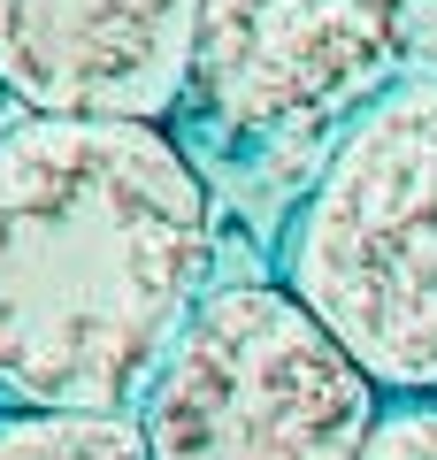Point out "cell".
Here are the masks:
<instances>
[{"label": "cell", "mask_w": 437, "mask_h": 460, "mask_svg": "<svg viewBox=\"0 0 437 460\" xmlns=\"http://www.w3.org/2000/svg\"><path fill=\"white\" fill-rule=\"evenodd\" d=\"M215 292V192L162 123H0V414H138Z\"/></svg>", "instance_id": "cell-1"}, {"label": "cell", "mask_w": 437, "mask_h": 460, "mask_svg": "<svg viewBox=\"0 0 437 460\" xmlns=\"http://www.w3.org/2000/svg\"><path fill=\"white\" fill-rule=\"evenodd\" d=\"M276 284L384 399H437V69L399 77L315 162L276 238Z\"/></svg>", "instance_id": "cell-2"}, {"label": "cell", "mask_w": 437, "mask_h": 460, "mask_svg": "<svg viewBox=\"0 0 437 460\" xmlns=\"http://www.w3.org/2000/svg\"><path fill=\"white\" fill-rule=\"evenodd\" d=\"M384 422L369 368L284 284H215L138 429L154 460H361Z\"/></svg>", "instance_id": "cell-3"}, {"label": "cell", "mask_w": 437, "mask_h": 460, "mask_svg": "<svg viewBox=\"0 0 437 460\" xmlns=\"http://www.w3.org/2000/svg\"><path fill=\"white\" fill-rule=\"evenodd\" d=\"M415 0H208L184 93V146L223 162H291L338 146L391 93Z\"/></svg>", "instance_id": "cell-4"}, {"label": "cell", "mask_w": 437, "mask_h": 460, "mask_svg": "<svg viewBox=\"0 0 437 460\" xmlns=\"http://www.w3.org/2000/svg\"><path fill=\"white\" fill-rule=\"evenodd\" d=\"M208 0H0V93L16 115L162 123L184 115Z\"/></svg>", "instance_id": "cell-5"}, {"label": "cell", "mask_w": 437, "mask_h": 460, "mask_svg": "<svg viewBox=\"0 0 437 460\" xmlns=\"http://www.w3.org/2000/svg\"><path fill=\"white\" fill-rule=\"evenodd\" d=\"M0 460H154L138 414H0Z\"/></svg>", "instance_id": "cell-6"}, {"label": "cell", "mask_w": 437, "mask_h": 460, "mask_svg": "<svg viewBox=\"0 0 437 460\" xmlns=\"http://www.w3.org/2000/svg\"><path fill=\"white\" fill-rule=\"evenodd\" d=\"M361 460H437V399H384Z\"/></svg>", "instance_id": "cell-7"}]
</instances>
